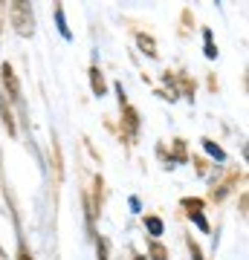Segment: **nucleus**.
I'll return each mask as SVG.
<instances>
[{
	"label": "nucleus",
	"mask_w": 249,
	"mask_h": 260,
	"mask_svg": "<svg viewBox=\"0 0 249 260\" xmlns=\"http://www.w3.org/2000/svg\"><path fill=\"white\" fill-rule=\"evenodd\" d=\"M90 78H93V93L96 95H104V81H102V73L99 70H90Z\"/></svg>",
	"instance_id": "nucleus-2"
},
{
	"label": "nucleus",
	"mask_w": 249,
	"mask_h": 260,
	"mask_svg": "<svg viewBox=\"0 0 249 260\" xmlns=\"http://www.w3.org/2000/svg\"><path fill=\"white\" fill-rule=\"evenodd\" d=\"M203 145H206V150H209V153H212L214 159H223V150L217 148V145H214V142H203Z\"/></svg>",
	"instance_id": "nucleus-5"
},
{
	"label": "nucleus",
	"mask_w": 249,
	"mask_h": 260,
	"mask_svg": "<svg viewBox=\"0 0 249 260\" xmlns=\"http://www.w3.org/2000/svg\"><path fill=\"white\" fill-rule=\"evenodd\" d=\"M136 260H142V257H136Z\"/></svg>",
	"instance_id": "nucleus-9"
},
{
	"label": "nucleus",
	"mask_w": 249,
	"mask_h": 260,
	"mask_svg": "<svg viewBox=\"0 0 249 260\" xmlns=\"http://www.w3.org/2000/svg\"><path fill=\"white\" fill-rule=\"evenodd\" d=\"M3 81L9 84L12 99H18V81H15V75H12V70H9V67H3Z\"/></svg>",
	"instance_id": "nucleus-1"
},
{
	"label": "nucleus",
	"mask_w": 249,
	"mask_h": 260,
	"mask_svg": "<svg viewBox=\"0 0 249 260\" xmlns=\"http://www.w3.org/2000/svg\"><path fill=\"white\" fill-rule=\"evenodd\" d=\"M145 225H148V232H151V234H162V223H159L157 217H148Z\"/></svg>",
	"instance_id": "nucleus-3"
},
{
	"label": "nucleus",
	"mask_w": 249,
	"mask_h": 260,
	"mask_svg": "<svg viewBox=\"0 0 249 260\" xmlns=\"http://www.w3.org/2000/svg\"><path fill=\"white\" fill-rule=\"evenodd\" d=\"M191 217H194V223L200 225V229H209V225H206V220H203V217H200L197 211H191Z\"/></svg>",
	"instance_id": "nucleus-8"
},
{
	"label": "nucleus",
	"mask_w": 249,
	"mask_h": 260,
	"mask_svg": "<svg viewBox=\"0 0 249 260\" xmlns=\"http://www.w3.org/2000/svg\"><path fill=\"white\" fill-rule=\"evenodd\" d=\"M56 18H58V29H61V35L70 38V29H67V23H64V12L58 9V12H56Z\"/></svg>",
	"instance_id": "nucleus-4"
},
{
	"label": "nucleus",
	"mask_w": 249,
	"mask_h": 260,
	"mask_svg": "<svg viewBox=\"0 0 249 260\" xmlns=\"http://www.w3.org/2000/svg\"><path fill=\"white\" fill-rule=\"evenodd\" d=\"M99 260H107V246H104V240H99Z\"/></svg>",
	"instance_id": "nucleus-7"
},
{
	"label": "nucleus",
	"mask_w": 249,
	"mask_h": 260,
	"mask_svg": "<svg viewBox=\"0 0 249 260\" xmlns=\"http://www.w3.org/2000/svg\"><path fill=\"white\" fill-rule=\"evenodd\" d=\"M151 254H154V260H165V249L162 246H151Z\"/></svg>",
	"instance_id": "nucleus-6"
}]
</instances>
